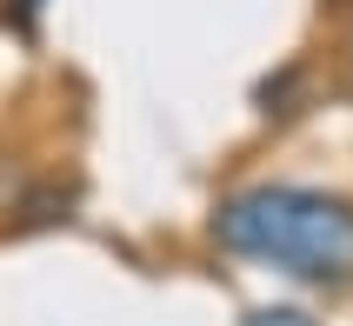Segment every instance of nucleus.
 Returning <instances> with one entry per match:
<instances>
[{
	"label": "nucleus",
	"mask_w": 353,
	"mask_h": 326,
	"mask_svg": "<svg viewBox=\"0 0 353 326\" xmlns=\"http://www.w3.org/2000/svg\"><path fill=\"white\" fill-rule=\"evenodd\" d=\"M214 247L307 287H353V200L320 187H240L214 207Z\"/></svg>",
	"instance_id": "nucleus-1"
},
{
	"label": "nucleus",
	"mask_w": 353,
	"mask_h": 326,
	"mask_svg": "<svg viewBox=\"0 0 353 326\" xmlns=\"http://www.w3.org/2000/svg\"><path fill=\"white\" fill-rule=\"evenodd\" d=\"M40 14H47V0H0V20H7L14 34H34Z\"/></svg>",
	"instance_id": "nucleus-2"
},
{
	"label": "nucleus",
	"mask_w": 353,
	"mask_h": 326,
	"mask_svg": "<svg viewBox=\"0 0 353 326\" xmlns=\"http://www.w3.org/2000/svg\"><path fill=\"white\" fill-rule=\"evenodd\" d=\"M240 326H320L307 307H260V313H247Z\"/></svg>",
	"instance_id": "nucleus-3"
},
{
	"label": "nucleus",
	"mask_w": 353,
	"mask_h": 326,
	"mask_svg": "<svg viewBox=\"0 0 353 326\" xmlns=\"http://www.w3.org/2000/svg\"><path fill=\"white\" fill-rule=\"evenodd\" d=\"M347 74H353V34H347Z\"/></svg>",
	"instance_id": "nucleus-4"
}]
</instances>
